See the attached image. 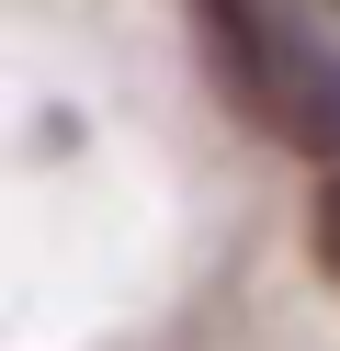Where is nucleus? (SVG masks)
<instances>
[{"label": "nucleus", "instance_id": "nucleus-1", "mask_svg": "<svg viewBox=\"0 0 340 351\" xmlns=\"http://www.w3.org/2000/svg\"><path fill=\"white\" fill-rule=\"evenodd\" d=\"M193 34H204L216 91L238 102L272 147L340 170V46L295 0H193Z\"/></svg>", "mask_w": 340, "mask_h": 351}, {"label": "nucleus", "instance_id": "nucleus-2", "mask_svg": "<svg viewBox=\"0 0 340 351\" xmlns=\"http://www.w3.org/2000/svg\"><path fill=\"white\" fill-rule=\"evenodd\" d=\"M317 261H329V283H340V182L317 193Z\"/></svg>", "mask_w": 340, "mask_h": 351}]
</instances>
